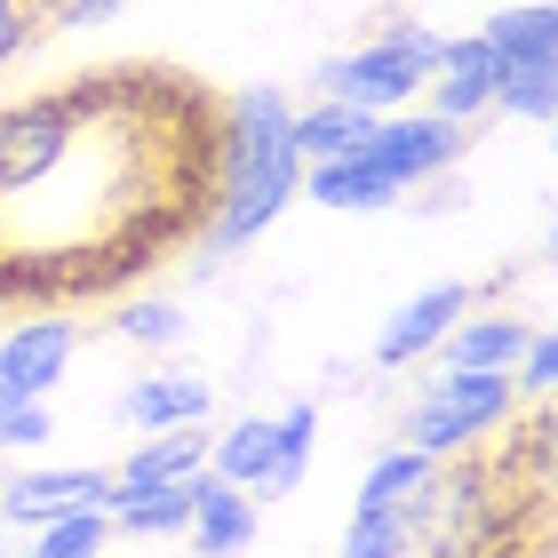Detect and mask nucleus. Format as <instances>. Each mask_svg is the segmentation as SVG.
Returning <instances> with one entry per match:
<instances>
[{"mask_svg":"<svg viewBox=\"0 0 558 558\" xmlns=\"http://www.w3.org/2000/svg\"><path fill=\"white\" fill-rule=\"evenodd\" d=\"M72 502H105V471L96 463H81V471H16L9 487H0V519L40 526V519L72 511Z\"/></svg>","mask_w":558,"mask_h":558,"instance_id":"nucleus-14","label":"nucleus"},{"mask_svg":"<svg viewBox=\"0 0 558 558\" xmlns=\"http://www.w3.org/2000/svg\"><path fill=\"white\" fill-rule=\"evenodd\" d=\"M550 502L526 495L495 454H439L408 502V558H511L526 526H543Z\"/></svg>","mask_w":558,"mask_h":558,"instance_id":"nucleus-2","label":"nucleus"},{"mask_svg":"<svg viewBox=\"0 0 558 558\" xmlns=\"http://www.w3.org/2000/svg\"><path fill=\"white\" fill-rule=\"evenodd\" d=\"M471 312V288H463V279H439V288H423V295H408V303H399V312H391V327H384V336H375V351H367V360L375 367H415V360H430V351H439L447 343V327L454 319H463Z\"/></svg>","mask_w":558,"mask_h":558,"instance_id":"nucleus-7","label":"nucleus"},{"mask_svg":"<svg viewBox=\"0 0 558 558\" xmlns=\"http://www.w3.org/2000/svg\"><path fill=\"white\" fill-rule=\"evenodd\" d=\"M519 343H526V327L511 312H463L447 327V343H439V367H454V375H511Z\"/></svg>","mask_w":558,"mask_h":558,"instance_id":"nucleus-13","label":"nucleus"},{"mask_svg":"<svg viewBox=\"0 0 558 558\" xmlns=\"http://www.w3.org/2000/svg\"><path fill=\"white\" fill-rule=\"evenodd\" d=\"M511 415H519V384L511 375H454V367H439V384L408 408L399 447H415V454L439 463V454H463L478 439H495Z\"/></svg>","mask_w":558,"mask_h":558,"instance_id":"nucleus-4","label":"nucleus"},{"mask_svg":"<svg viewBox=\"0 0 558 558\" xmlns=\"http://www.w3.org/2000/svg\"><path fill=\"white\" fill-rule=\"evenodd\" d=\"M423 478H430V454H415V447L375 454V471L360 478V495H351V519H399L408 526V502L423 495Z\"/></svg>","mask_w":558,"mask_h":558,"instance_id":"nucleus-17","label":"nucleus"},{"mask_svg":"<svg viewBox=\"0 0 558 558\" xmlns=\"http://www.w3.org/2000/svg\"><path fill=\"white\" fill-rule=\"evenodd\" d=\"M40 9H57V0H40Z\"/></svg>","mask_w":558,"mask_h":558,"instance_id":"nucleus-31","label":"nucleus"},{"mask_svg":"<svg viewBox=\"0 0 558 558\" xmlns=\"http://www.w3.org/2000/svg\"><path fill=\"white\" fill-rule=\"evenodd\" d=\"M72 129H81V81L24 96V105H0V199H24L48 168L64 160Z\"/></svg>","mask_w":558,"mask_h":558,"instance_id":"nucleus-5","label":"nucleus"},{"mask_svg":"<svg viewBox=\"0 0 558 558\" xmlns=\"http://www.w3.org/2000/svg\"><path fill=\"white\" fill-rule=\"evenodd\" d=\"M478 40L495 48L502 72H535V64H558V16L543 9V0H526V9H502L478 24Z\"/></svg>","mask_w":558,"mask_h":558,"instance_id":"nucleus-15","label":"nucleus"},{"mask_svg":"<svg viewBox=\"0 0 558 558\" xmlns=\"http://www.w3.org/2000/svg\"><path fill=\"white\" fill-rule=\"evenodd\" d=\"M192 558H232L256 543V495H240V487H223V478L199 471L192 478Z\"/></svg>","mask_w":558,"mask_h":558,"instance_id":"nucleus-12","label":"nucleus"},{"mask_svg":"<svg viewBox=\"0 0 558 558\" xmlns=\"http://www.w3.org/2000/svg\"><path fill=\"white\" fill-rule=\"evenodd\" d=\"M120 9H129V0H57V9H48V24H57V33H96V24L120 16Z\"/></svg>","mask_w":558,"mask_h":558,"instance_id":"nucleus-27","label":"nucleus"},{"mask_svg":"<svg viewBox=\"0 0 558 558\" xmlns=\"http://www.w3.org/2000/svg\"><path fill=\"white\" fill-rule=\"evenodd\" d=\"M0 526H9V519H0ZM0 543H9V535H0Z\"/></svg>","mask_w":558,"mask_h":558,"instance_id":"nucleus-33","label":"nucleus"},{"mask_svg":"<svg viewBox=\"0 0 558 558\" xmlns=\"http://www.w3.org/2000/svg\"><path fill=\"white\" fill-rule=\"evenodd\" d=\"M64 367H72V319L64 312H40V319H24L9 343H0V384H9L16 399H48L64 384Z\"/></svg>","mask_w":558,"mask_h":558,"instance_id":"nucleus-9","label":"nucleus"},{"mask_svg":"<svg viewBox=\"0 0 558 558\" xmlns=\"http://www.w3.org/2000/svg\"><path fill=\"white\" fill-rule=\"evenodd\" d=\"M495 112L550 120V112H558V64H535V72H502V96H495Z\"/></svg>","mask_w":558,"mask_h":558,"instance_id":"nucleus-23","label":"nucleus"},{"mask_svg":"<svg viewBox=\"0 0 558 558\" xmlns=\"http://www.w3.org/2000/svg\"><path fill=\"white\" fill-rule=\"evenodd\" d=\"M112 543V511L105 502H72V511L33 526V558H96Z\"/></svg>","mask_w":558,"mask_h":558,"instance_id":"nucleus-19","label":"nucleus"},{"mask_svg":"<svg viewBox=\"0 0 558 558\" xmlns=\"http://www.w3.org/2000/svg\"><path fill=\"white\" fill-rule=\"evenodd\" d=\"M16 247V223H9V199H0V256Z\"/></svg>","mask_w":558,"mask_h":558,"instance_id":"nucleus-30","label":"nucleus"},{"mask_svg":"<svg viewBox=\"0 0 558 558\" xmlns=\"http://www.w3.org/2000/svg\"><path fill=\"white\" fill-rule=\"evenodd\" d=\"M112 327H120V343H175L184 336V303L175 295H129L112 312Z\"/></svg>","mask_w":558,"mask_h":558,"instance_id":"nucleus-21","label":"nucleus"},{"mask_svg":"<svg viewBox=\"0 0 558 558\" xmlns=\"http://www.w3.org/2000/svg\"><path fill=\"white\" fill-rule=\"evenodd\" d=\"M208 408H216L208 375H136V384L120 391V423H136L144 439H160V430H192Z\"/></svg>","mask_w":558,"mask_h":558,"instance_id":"nucleus-11","label":"nucleus"},{"mask_svg":"<svg viewBox=\"0 0 558 558\" xmlns=\"http://www.w3.org/2000/svg\"><path fill=\"white\" fill-rule=\"evenodd\" d=\"M40 33H48V9H40V0H0V72L33 57Z\"/></svg>","mask_w":558,"mask_h":558,"instance_id":"nucleus-25","label":"nucleus"},{"mask_svg":"<svg viewBox=\"0 0 558 558\" xmlns=\"http://www.w3.org/2000/svg\"><path fill=\"white\" fill-rule=\"evenodd\" d=\"M105 511H112V535H184L192 526V478L184 487H151V495H120Z\"/></svg>","mask_w":558,"mask_h":558,"instance_id":"nucleus-20","label":"nucleus"},{"mask_svg":"<svg viewBox=\"0 0 558 558\" xmlns=\"http://www.w3.org/2000/svg\"><path fill=\"white\" fill-rule=\"evenodd\" d=\"M351 151H360L391 192H415V184H439V175L463 160V129L439 120V112H384Z\"/></svg>","mask_w":558,"mask_h":558,"instance_id":"nucleus-6","label":"nucleus"},{"mask_svg":"<svg viewBox=\"0 0 558 558\" xmlns=\"http://www.w3.org/2000/svg\"><path fill=\"white\" fill-rule=\"evenodd\" d=\"M343 558H408V526L399 519H351Z\"/></svg>","mask_w":558,"mask_h":558,"instance_id":"nucleus-26","label":"nucleus"},{"mask_svg":"<svg viewBox=\"0 0 558 558\" xmlns=\"http://www.w3.org/2000/svg\"><path fill=\"white\" fill-rule=\"evenodd\" d=\"M208 471V430H160V439H144L120 471H105V502L120 495H151V487H184V478Z\"/></svg>","mask_w":558,"mask_h":558,"instance_id":"nucleus-10","label":"nucleus"},{"mask_svg":"<svg viewBox=\"0 0 558 558\" xmlns=\"http://www.w3.org/2000/svg\"><path fill=\"white\" fill-rule=\"evenodd\" d=\"M16 408H24V399H16L9 384H0V454H9V423H16Z\"/></svg>","mask_w":558,"mask_h":558,"instance_id":"nucleus-29","label":"nucleus"},{"mask_svg":"<svg viewBox=\"0 0 558 558\" xmlns=\"http://www.w3.org/2000/svg\"><path fill=\"white\" fill-rule=\"evenodd\" d=\"M439 48H447L439 24L391 16V24H375L351 57H327V64H319V96H327V105L367 112V120H384V112L408 105V96H423L430 64H439Z\"/></svg>","mask_w":558,"mask_h":558,"instance_id":"nucleus-3","label":"nucleus"},{"mask_svg":"<svg viewBox=\"0 0 558 558\" xmlns=\"http://www.w3.org/2000/svg\"><path fill=\"white\" fill-rule=\"evenodd\" d=\"M430 112L454 120V129H471L478 112H495V96H502V64H495V48L463 33V40H447L439 48V64H430Z\"/></svg>","mask_w":558,"mask_h":558,"instance_id":"nucleus-8","label":"nucleus"},{"mask_svg":"<svg viewBox=\"0 0 558 558\" xmlns=\"http://www.w3.org/2000/svg\"><path fill=\"white\" fill-rule=\"evenodd\" d=\"M40 439H48V408H40V399H24V408H16V423H9V454L40 447Z\"/></svg>","mask_w":558,"mask_h":558,"instance_id":"nucleus-28","label":"nucleus"},{"mask_svg":"<svg viewBox=\"0 0 558 558\" xmlns=\"http://www.w3.org/2000/svg\"><path fill=\"white\" fill-rule=\"evenodd\" d=\"M0 558H9V543H0Z\"/></svg>","mask_w":558,"mask_h":558,"instance_id":"nucleus-32","label":"nucleus"},{"mask_svg":"<svg viewBox=\"0 0 558 558\" xmlns=\"http://www.w3.org/2000/svg\"><path fill=\"white\" fill-rule=\"evenodd\" d=\"M319 439V408L312 399H295L288 415H279V478H271V495H295V478H303V454H312Z\"/></svg>","mask_w":558,"mask_h":558,"instance_id":"nucleus-22","label":"nucleus"},{"mask_svg":"<svg viewBox=\"0 0 558 558\" xmlns=\"http://www.w3.org/2000/svg\"><path fill=\"white\" fill-rule=\"evenodd\" d=\"M550 375H558V343L543 336V327H526V343H519V360H511V384L526 408H543L550 399Z\"/></svg>","mask_w":558,"mask_h":558,"instance_id":"nucleus-24","label":"nucleus"},{"mask_svg":"<svg viewBox=\"0 0 558 558\" xmlns=\"http://www.w3.org/2000/svg\"><path fill=\"white\" fill-rule=\"evenodd\" d=\"M288 120H295V105L279 88L232 96V112L216 129V208H208V232H199V271L216 256H240L247 240H264L271 216L295 199L303 160L288 144Z\"/></svg>","mask_w":558,"mask_h":558,"instance_id":"nucleus-1","label":"nucleus"},{"mask_svg":"<svg viewBox=\"0 0 558 558\" xmlns=\"http://www.w3.org/2000/svg\"><path fill=\"white\" fill-rule=\"evenodd\" d=\"M295 192H312L319 208H336V216H375V208H391V199H399L384 175L360 160V151H343V160H312Z\"/></svg>","mask_w":558,"mask_h":558,"instance_id":"nucleus-16","label":"nucleus"},{"mask_svg":"<svg viewBox=\"0 0 558 558\" xmlns=\"http://www.w3.org/2000/svg\"><path fill=\"white\" fill-rule=\"evenodd\" d=\"M375 129L367 112H351V105H327V96H312V112H295L288 120V144H295V160L312 168V160H343L351 144H360Z\"/></svg>","mask_w":558,"mask_h":558,"instance_id":"nucleus-18","label":"nucleus"}]
</instances>
